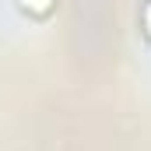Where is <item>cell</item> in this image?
<instances>
[{"instance_id":"1","label":"cell","mask_w":151,"mask_h":151,"mask_svg":"<svg viewBox=\"0 0 151 151\" xmlns=\"http://www.w3.org/2000/svg\"><path fill=\"white\" fill-rule=\"evenodd\" d=\"M21 7H35L39 14H49L53 11V0H21Z\"/></svg>"},{"instance_id":"2","label":"cell","mask_w":151,"mask_h":151,"mask_svg":"<svg viewBox=\"0 0 151 151\" xmlns=\"http://www.w3.org/2000/svg\"><path fill=\"white\" fill-rule=\"evenodd\" d=\"M141 25H144V35L151 39V0L144 4V7H141Z\"/></svg>"}]
</instances>
